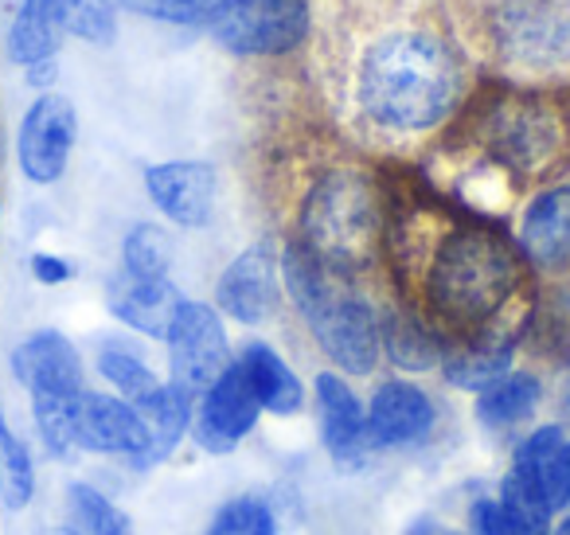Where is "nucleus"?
Listing matches in <instances>:
<instances>
[{
    "label": "nucleus",
    "mask_w": 570,
    "mask_h": 535,
    "mask_svg": "<svg viewBox=\"0 0 570 535\" xmlns=\"http://www.w3.org/2000/svg\"><path fill=\"white\" fill-rule=\"evenodd\" d=\"M328 134L375 165H419L481 87L442 0H328L309 40Z\"/></svg>",
    "instance_id": "obj_1"
},
{
    "label": "nucleus",
    "mask_w": 570,
    "mask_h": 535,
    "mask_svg": "<svg viewBox=\"0 0 570 535\" xmlns=\"http://www.w3.org/2000/svg\"><path fill=\"white\" fill-rule=\"evenodd\" d=\"M387 168L383 282L450 348L520 352L539 321V278L512 231L438 192L426 176Z\"/></svg>",
    "instance_id": "obj_2"
},
{
    "label": "nucleus",
    "mask_w": 570,
    "mask_h": 535,
    "mask_svg": "<svg viewBox=\"0 0 570 535\" xmlns=\"http://www.w3.org/2000/svg\"><path fill=\"white\" fill-rule=\"evenodd\" d=\"M430 157L450 160V181L434 184L438 192L469 212L500 220L520 200V192L567 181V95L481 82L473 103Z\"/></svg>",
    "instance_id": "obj_3"
},
{
    "label": "nucleus",
    "mask_w": 570,
    "mask_h": 535,
    "mask_svg": "<svg viewBox=\"0 0 570 535\" xmlns=\"http://www.w3.org/2000/svg\"><path fill=\"white\" fill-rule=\"evenodd\" d=\"M285 243L348 278H383L387 168L328 134L282 176Z\"/></svg>",
    "instance_id": "obj_4"
},
{
    "label": "nucleus",
    "mask_w": 570,
    "mask_h": 535,
    "mask_svg": "<svg viewBox=\"0 0 570 535\" xmlns=\"http://www.w3.org/2000/svg\"><path fill=\"white\" fill-rule=\"evenodd\" d=\"M484 82L570 90V0H442Z\"/></svg>",
    "instance_id": "obj_5"
},
{
    "label": "nucleus",
    "mask_w": 570,
    "mask_h": 535,
    "mask_svg": "<svg viewBox=\"0 0 570 535\" xmlns=\"http://www.w3.org/2000/svg\"><path fill=\"white\" fill-rule=\"evenodd\" d=\"M282 290L309 329L313 344L325 352V360L348 376H372L383 360V305H375L372 293L360 278L336 274L321 266L302 246H282Z\"/></svg>",
    "instance_id": "obj_6"
},
{
    "label": "nucleus",
    "mask_w": 570,
    "mask_h": 535,
    "mask_svg": "<svg viewBox=\"0 0 570 535\" xmlns=\"http://www.w3.org/2000/svg\"><path fill=\"white\" fill-rule=\"evenodd\" d=\"M199 28L235 59H289L309 48L317 9L313 0H215Z\"/></svg>",
    "instance_id": "obj_7"
},
{
    "label": "nucleus",
    "mask_w": 570,
    "mask_h": 535,
    "mask_svg": "<svg viewBox=\"0 0 570 535\" xmlns=\"http://www.w3.org/2000/svg\"><path fill=\"white\" fill-rule=\"evenodd\" d=\"M75 145H79V106L63 90H48L20 110L9 153L20 181L32 188H56L71 168Z\"/></svg>",
    "instance_id": "obj_8"
},
{
    "label": "nucleus",
    "mask_w": 570,
    "mask_h": 535,
    "mask_svg": "<svg viewBox=\"0 0 570 535\" xmlns=\"http://www.w3.org/2000/svg\"><path fill=\"white\" fill-rule=\"evenodd\" d=\"M282 298V246L274 239H254L215 278V313L243 329L274 321Z\"/></svg>",
    "instance_id": "obj_9"
},
{
    "label": "nucleus",
    "mask_w": 570,
    "mask_h": 535,
    "mask_svg": "<svg viewBox=\"0 0 570 535\" xmlns=\"http://www.w3.org/2000/svg\"><path fill=\"white\" fill-rule=\"evenodd\" d=\"M165 348H168V383L188 391L191 399H199L230 363L223 317L207 301H191V298L184 301L173 329L165 337Z\"/></svg>",
    "instance_id": "obj_10"
},
{
    "label": "nucleus",
    "mask_w": 570,
    "mask_h": 535,
    "mask_svg": "<svg viewBox=\"0 0 570 535\" xmlns=\"http://www.w3.org/2000/svg\"><path fill=\"white\" fill-rule=\"evenodd\" d=\"M9 376L12 383L32 395H82L87 391V360L82 348L63 329H32L9 348Z\"/></svg>",
    "instance_id": "obj_11"
},
{
    "label": "nucleus",
    "mask_w": 570,
    "mask_h": 535,
    "mask_svg": "<svg viewBox=\"0 0 570 535\" xmlns=\"http://www.w3.org/2000/svg\"><path fill=\"white\" fill-rule=\"evenodd\" d=\"M145 454H149V430L134 402L102 387H87L79 399V457L118 461L141 473Z\"/></svg>",
    "instance_id": "obj_12"
},
{
    "label": "nucleus",
    "mask_w": 570,
    "mask_h": 535,
    "mask_svg": "<svg viewBox=\"0 0 570 535\" xmlns=\"http://www.w3.org/2000/svg\"><path fill=\"white\" fill-rule=\"evenodd\" d=\"M512 239L535 278H570V181L531 192Z\"/></svg>",
    "instance_id": "obj_13"
},
{
    "label": "nucleus",
    "mask_w": 570,
    "mask_h": 535,
    "mask_svg": "<svg viewBox=\"0 0 570 535\" xmlns=\"http://www.w3.org/2000/svg\"><path fill=\"white\" fill-rule=\"evenodd\" d=\"M145 196L173 227L204 231L219 207V173L212 160H157L141 173Z\"/></svg>",
    "instance_id": "obj_14"
},
{
    "label": "nucleus",
    "mask_w": 570,
    "mask_h": 535,
    "mask_svg": "<svg viewBox=\"0 0 570 535\" xmlns=\"http://www.w3.org/2000/svg\"><path fill=\"white\" fill-rule=\"evenodd\" d=\"M258 418H262L258 399H254V391H250V383H246L238 360H230L227 371H223V376L196 399V415H191V441L212 457L235 454L238 441L258 426Z\"/></svg>",
    "instance_id": "obj_15"
},
{
    "label": "nucleus",
    "mask_w": 570,
    "mask_h": 535,
    "mask_svg": "<svg viewBox=\"0 0 570 535\" xmlns=\"http://www.w3.org/2000/svg\"><path fill=\"white\" fill-rule=\"evenodd\" d=\"M367 415V441L372 449H406L422 446L438 426V407L426 387L395 376L383 379L364 407Z\"/></svg>",
    "instance_id": "obj_16"
},
{
    "label": "nucleus",
    "mask_w": 570,
    "mask_h": 535,
    "mask_svg": "<svg viewBox=\"0 0 570 535\" xmlns=\"http://www.w3.org/2000/svg\"><path fill=\"white\" fill-rule=\"evenodd\" d=\"M313 402L321 418V446L341 469H364L375 454L367 441V415L360 395L341 371H317L313 379Z\"/></svg>",
    "instance_id": "obj_17"
},
{
    "label": "nucleus",
    "mask_w": 570,
    "mask_h": 535,
    "mask_svg": "<svg viewBox=\"0 0 570 535\" xmlns=\"http://www.w3.org/2000/svg\"><path fill=\"white\" fill-rule=\"evenodd\" d=\"M106 313L121 324V329L137 332L145 340H160L165 344L168 329H173L176 313L188 298L173 278H134L114 270L102 285Z\"/></svg>",
    "instance_id": "obj_18"
},
{
    "label": "nucleus",
    "mask_w": 570,
    "mask_h": 535,
    "mask_svg": "<svg viewBox=\"0 0 570 535\" xmlns=\"http://www.w3.org/2000/svg\"><path fill=\"white\" fill-rule=\"evenodd\" d=\"M63 28H59L56 12L48 9V0H20L4 28V59L17 67L20 75L40 71V67H59V51H63Z\"/></svg>",
    "instance_id": "obj_19"
},
{
    "label": "nucleus",
    "mask_w": 570,
    "mask_h": 535,
    "mask_svg": "<svg viewBox=\"0 0 570 535\" xmlns=\"http://www.w3.org/2000/svg\"><path fill=\"white\" fill-rule=\"evenodd\" d=\"M235 360L266 415L285 418L305 407V383L297 379V371L277 356V348H269L266 340H246Z\"/></svg>",
    "instance_id": "obj_20"
},
{
    "label": "nucleus",
    "mask_w": 570,
    "mask_h": 535,
    "mask_svg": "<svg viewBox=\"0 0 570 535\" xmlns=\"http://www.w3.org/2000/svg\"><path fill=\"white\" fill-rule=\"evenodd\" d=\"M40 496V454L32 438L17 430L0 402V512L4 516H28Z\"/></svg>",
    "instance_id": "obj_21"
},
{
    "label": "nucleus",
    "mask_w": 570,
    "mask_h": 535,
    "mask_svg": "<svg viewBox=\"0 0 570 535\" xmlns=\"http://www.w3.org/2000/svg\"><path fill=\"white\" fill-rule=\"evenodd\" d=\"M543 402V379L528 368H512L504 376H497L492 383H484L476 391L473 415L484 430H515L523 426Z\"/></svg>",
    "instance_id": "obj_22"
},
{
    "label": "nucleus",
    "mask_w": 570,
    "mask_h": 535,
    "mask_svg": "<svg viewBox=\"0 0 570 535\" xmlns=\"http://www.w3.org/2000/svg\"><path fill=\"white\" fill-rule=\"evenodd\" d=\"M137 415H141L145 430H149V454H145V469H157L160 461L180 449V441L191 434V415H196V399L188 391H180L176 383H160L149 399L137 402Z\"/></svg>",
    "instance_id": "obj_23"
},
{
    "label": "nucleus",
    "mask_w": 570,
    "mask_h": 535,
    "mask_svg": "<svg viewBox=\"0 0 570 535\" xmlns=\"http://www.w3.org/2000/svg\"><path fill=\"white\" fill-rule=\"evenodd\" d=\"M383 356L395 363L399 371H434L442 368L445 344L438 340L434 329L419 321L411 309H403L395 298L383 305Z\"/></svg>",
    "instance_id": "obj_24"
},
{
    "label": "nucleus",
    "mask_w": 570,
    "mask_h": 535,
    "mask_svg": "<svg viewBox=\"0 0 570 535\" xmlns=\"http://www.w3.org/2000/svg\"><path fill=\"white\" fill-rule=\"evenodd\" d=\"M79 399L82 395H32L28 422L32 446L56 465H71L79 457Z\"/></svg>",
    "instance_id": "obj_25"
},
{
    "label": "nucleus",
    "mask_w": 570,
    "mask_h": 535,
    "mask_svg": "<svg viewBox=\"0 0 570 535\" xmlns=\"http://www.w3.org/2000/svg\"><path fill=\"white\" fill-rule=\"evenodd\" d=\"M95 376L102 379V391H110V395H118V399H126V402H141V399H149L153 391H157L160 383H165V376H160L157 368H153L149 360H145L141 352H137L129 340H121V337H106V340H98L95 344Z\"/></svg>",
    "instance_id": "obj_26"
},
{
    "label": "nucleus",
    "mask_w": 570,
    "mask_h": 535,
    "mask_svg": "<svg viewBox=\"0 0 570 535\" xmlns=\"http://www.w3.org/2000/svg\"><path fill=\"white\" fill-rule=\"evenodd\" d=\"M63 519L79 535H137L134 516L87 477H71L63 485Z\"/></svg>",
    "instance_id": "obj_27"
},
{
    "label": "nucleus",
    "mask_w": 570,
    "mask_h": 535,
    "mask_svg": "<svg viewBox=\"0 0 570 535\" xmlns=\"http://www.w3.org/2000/svg\"><path fill=\"white\" fill-rule=\"evenodd\" d=\"M176 262V246L160 223L137 220L126 227L118 246V270L134 278H168Z\"/></svg>",
    "instance_id": "obj_28"
},
{
    "label": "nucleus",
    "mask_w": 570,
    "mask_h": 535,
    "mask_svg": "<svg viewBox=\"0 0 570 535\" xmlns=\"http://www.w3.org/2000/svg\"><path fill=\"white\" fill-rule=\"evenodd\" d=\"M48 9L56 12L67 40L90 43V48H110L118 40L121 20L114 0H48Z\"/></svg>",
    "instance_id": "obj_29"
},
{
    "label": "nucleus",
    "mask_w": 570,
    "mask_h": 535,
    "mask_svg": "<svg viewBox=\"0 0 570 535\" xmlns=\"http://www.w3.org/2000/svg\"><path fill=\"white\" fill-rule=\"evenodd\" d=\"M515 368V352H481V348H450L442 356V376L461 391H481L497 376Z\"/></svg>",
    "instance_id": "obj_30"
},
{
    "label": "nucleus",
    "mask_w": 570,
    "mask_h": 535,
    "mask_svg": "<svg viewBox=\"0 0 570 535\" xmlns=\"http://www.w3.org/2000/svg\"><path fill=\"white\" fill-rule=\"evenodd\" d=\"M204 535H277V516L262 496H235L215 512Z\"/></svg>",
    "instance_id": "obj_31"
},
{
    "label": "nucleus",
    "mask_w": 570,
    "mask_h": 535,
    "mask_svg": "<svg viewBox=\"0 0 570 535\" xmlns=\"http://www.w3.org/2000/svg\"><path fill=\"white\" fill-rule=\"evenodd\" d=\"M121 12L129 17L153 20V25H168V28H199V20L207 17L215 0H114Z\"/></svg>",
    "instance_id": "obj_32"
},
{
    "label": "nucleus",
    "mask_w": 570,
    "mask_h": 535,
    "mask_svg": "<svg viewBox=\"0 0 570 535\" xmlns=\"http://www.w3.org/2000/svg\"><path fill=\"white\" fill-rule=\"evenodd\" d=\"M28 278L43 290H59V285H71L79 278V262L59 251H32L28 254Z\"/></svg>",
    "instance_id": "obj_33"
},
{
    "label": "nucleus",
    "mask_w": 570,
    "mask_h": 535,
    "mask_svg": "<svg viewBox=\"0 0 570 535\" xmlns=\"http://www.w3.org/2000/svg\"><path fill=\"white\" fill-rule=\"evenodd\" d=\"M543 496H547V508L551 516L559 512H570V438L554 449V457L547 461L543 469Z\"/></svg>",
    "instance_id": "obj_34"
},
{
    "label": "nucleus",
    "mask_w": 570,
    "mask_h": 535,
    "mask_svg": "<svg viewBox=\"0 0 570 535\" xmlns=\"http://www.w3.org/2000/svg\"><path fill=\"white\" fill-rule=\"evenodd\" d=\"M554 415H559V426L567 430L570 426V360H567V368H562L559 383H554Z\"/></svg>",
    "instance_id": "obj_35"
},
{
    "label": "nucleus",
    "mask_w": 570,
    "mask_h": 535,
    "mask_svg": "<svg viewBox=\"0 0 570 535\" xmlns=\"http://www.w3.org/2000/svg\"><path fill=\"white\" fill-rule=\"evenodd\" d=\"M406 535H465V532H453V527H442L438 519L422 516V519H414L411 532H406Z\"/></svg>",
    "instance_id": "obj_36"
},
{
    "label": "nucleus",
    "mask_w": 570,
    "mask_h": 535,
    "mask_svg": "<svg viewBox=\"0 0 570 535\" xmlns=\"http://www.w3.org/2000/svg\"><path fill=\"white\" fill-rule=\"evenodd\" d=\"M32 535H79L67 519H48V524H36Z\"/></svg>",
    "instance_id": "obj_37"
},
{
    "label": "nucleus",
    "mask_w": 570,
    "mask_h": 535,
    "mask_svg": "<svg viewBox=\"0 0 570 535\" xmlns=\"http://www.w3.org/2000/svg\"><path fill=\"white\" fill-rule=\"evenodd\" d=\"M547 535H570V512H562L559 519H551V532Z\"/></svg>",
    "instance_id": "obj_38"
},
{
    "label": "nucleus",
    "mask_w": 570,
    "mask_h": 535,
    "mask_svg": "<svg viewBox=\"0 0 570 535\" xmlns=\"http://www.w3.org/2000/svg\"><path fill=\"white\" fill-rule=\"evenodd\" d=\"M0 227H4V196H0Z\"/></svg>",
    "instance_id": "obj_39"
},
{
    "label": "nucleus",
    "mask_w": 570,
    "mask_h": 535,
    "mask_svg": "<svg viewBox=\"0 0 570 535\" xmlns=\"http://www.w3.org/2000/svg\"><path fill=\"white\" fill-rule=\"evenodd\" d=\"M0 160H4V134H0Z\"/></svg>",
    "instance_id": "obj_40"
}]
</instances>
